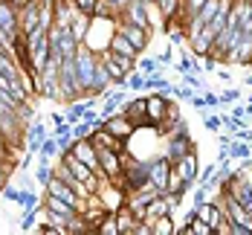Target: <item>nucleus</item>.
<instances>
[{
	"instance_id": "obj_1",
	"label": "nucleus",
	"mask_w": 252,
	"mask_h": 235,
	"mask_svg": "<svg viewBox=\"0 0 252 235\" xmlns=\"http://www.w3.org/2000/svg\"><path fill=\"white\" fill-rule=\"evenodd\" d=\"M116 21H119V18H99V15H93V18H90V29H87V35H84L81 44L90 52H96V55L107 52L110 38H113V32H116Z\"/></svg>"
},
{
	"instance_id": "obj_2",
	"label": "nucleus",
	"mask_w": 252,
	"mask_h": 235,
	"mask_svg": "<svg viewBox=\"0 0 252 235\" xmlns=\"http://www.w3.org/2000/svg\"><path fill=\"white\" fill-rule=\"evenodd\" d=\"M93 198L99 201V206L104 209V212H119V209L127 203V189L122 183L101 177L99 186H96V192H93Z\"/></svg>"
},
{
	"instance_id": "obj_3",
	"label": "nucleus",
	"mask_w": 252,
	"mask_h": 235,
	"mask_svg": "<svg viewBox=\"0 0 252 235\" xmlns=\"http://www.w3.org/2000/svg\"><path fill=\"white\" fill-rule=\"evenodd\" d=\"M73 61H76V76H78L81 90H84V93H90L93 78H96V70H99V55H96V52H90L84 44H78Z\"/></svg>"
},
{
	"instance_id": "obj_4",
	"label": "nucleus",
	"mask_w": 252,
	"mask_h": 235,
	"mask_svg": "<svg viewBox=\"0 0 252 235\" xmlns=\"http://www.w3.org/2000/svg\"><path fill=\"white\" fill-rule=\"evenodd\" d=\"M58 87H61V99H64V102H73V99H78V96L84 93V90H81V84H78L73 55H70V58H64V61H61V67H58Z\"/></svg>"
},
{
	"instance_id": "obj_5",
	"label": "nucleus",
	"mask_w": 252,
	"mask_h": 235,
	"mask_svg": "<svg viewBox=\"0 0 252 235\" xmlns=\"http://www.w3.org/2000/svg\"><path fill=\"white\" fill-rule=\"evenodd\" d=\"M194 148V142H191V134H189V128H183V131H177V134H168L165 136V145H162V157L174 166L177 160L183 154H189Z\"/></svg>"
},
{
	"instance_id": "obj_6",
	"label": "nucleus",
	"mask_w": 252,
	"mask_h": 235,
	"mask_svg": "<svg viewBox=\"0 0 252 235\" xmlns=\"http://www.w3.org/2000/svg\"><path fill=\"white\" fill-rule=\"evenodd\" d=\"M125 160H127V151L119 154L113 148H99V174L107 177V180H119L122 171H125Z\"/></svg>"
},
{
	"instance_id": "obj_7",
	"label": "nucleus",
	"mask_w": 252,
	"mask_h": 235,
	"mask_svg": "<svg viewBox=\"0 0 252 235\" xmlns=\"http://www.w3.org/2000/svg\"><path fill=\"white\" fill-rule=\"evenodd\" d=\"M168 180H171V163L165 160V157H151V163H148V186H151L154 192H165L168 189Z\"/></svg>"
},
{
	"instance_id": "obj_8",
	"label": "nucleus",
	"mask_w": 252,
	"mask_h": 235,
	"mask_svg": "<svg viewBox=\"0 0 252 235\" xmlns=\"http://www.w3.org/2000/svg\"><path fill=\"white\" fill-rule=\"evenodd\" d=\"M119 21L151 29V3H145V0H127L125 9L119 12Z\"/></svg>"
},
{
	"instance_id": "obj_9",
	"label": "nucleus",
	"mask_w": 252,
	"mask_h": 235,
	"mask_svg": "<svg viewBox=\"0 0 252 235\" xmlns=\"http://www.w3.org/2000/svg\"><path fill=\"white\" fill-rule=\"evenodd\" d=\"M70 154L81 160V163H87L93 171H99V148H96V142L90 139V136H81V139H73V145H70Z\"/></svg>"
},
{
	"instance_id": "obj_10",
	"label": "nucleus",
	"mask_w": 252,
	"mask_h": 235,
	"mask_svg": "<svg viewBox=\"0 0 252 235\" xmlns=\"http://www.w3.org/2000/svg\"><path fill=\"white\" fill-rule=\"evenodd\" d=\"M47 192H50V195H55V198H61V201H67V203H73L78 212H81V209H84V203H87V201H81V198H78V192L73 189V183H70V180H61V177H55V174H52V180L47 183Z\"/></svg>"
},
{
	"instance_id": "obj_11",
	"label": "nucleus",
	"mask_w": 252,
	"mask_h": 235,
	"mask_svg": "<svg viewBox=\"0 0 252 235\" xmlns=\"http://www.w3.org/2000/svg\"><path fill=\"white\" fill-rule=\"evenodd\" d=\"M116 32H119V35H125V38L139 52L145 50V47H148V41H151V29L136 26V24H127V21H116Z\"/></svg>"
},
{
	"instance_id": "obj_12",
	"label": "nucleus",
	"mask_w": 252,
	"mask_h": 235,
	"mask_svg": "<svg viewBox=\"0 0 252 235\" xmlns=\"http://www.w3.org/2000/svg\"><path fill=\"white\" fill-rule=\"evenodd\" d=\"M38 24H41V0H26L18 9V26H21L24 35H29Z\"/></svg>"
},
{
	"instance_id": "obj_13",
	"label": "nucleus",
	"mask_w": 252,
	"mask_h": 235,
	"mask_svg": "<svg viewBox=\"0 0 252 235\" xmlns=\"http://www.w3.org/2000/svg\"><path fill=\"white\" fill-rule=\"evenodd\" d=\"M165 107H168V96H162V93L145 96V116H148V125H151V128H159V125H162Z\"/></svg>"
},
{
	"instance_id": "obj_14",
	"label": "nucleus",
	"mask_w": 252,
	"mask_h": 235,
	"mask_svg": "<svg viewBox=\"0 0 252 235\" xmlns=\"http://www.w3.org/2000/svg\"><path fill=\"white\" fill-rule=\"evenodd\" d=\"M90 139L96 142V148H113V151H119V154H125L127 151V139H122V136H113L107 128H93L90 131Z\"/></svg>"
},
{
	"instance_id": "obj_15",
	"label": "nucleus",
	"mask_w": 252,
	"mask_h": 235,
	"mask_svg": "<svg viewBox=\"0 0 252 235\" xmlns=\"http://www.w3.org/2000/svg\"><path fill=\"white\" fill-rule=\"evenodd\" d=\"M101 128H107L113 136H122V139H130V134L136 131V125L127 119L125 113H113L107 119H101Z\"/></svg>"
},
{
	"instance_id": "obj_16",
	"label": "nucleus",
	"mask_w": 252,
	"mask_h": 235,
	"mask_svg": "<svg viewBox=\"0 0 252 235\" xmlns=\"http://www.w3.org/2000/svg\"><path fill=\"white\" fill-rule=\"evenodd\" d=\"M41 203L47 206L50 215L61 218V221H70L73 215H78V209L73 206V203H67V201H61V198H55V195H50V192H44V201H41Z\"/></svg>"
},
{
	"instance_id": "obj_17",
	"label": "nucleus",
	"mask_w": 252,
	"mask_h": 235,
	"mask_svg": "<svg viewBox=\"0 0 252 235\" xmlns=\"http://www.w3.org/2000/svg\"><path fill=\"white\" fill-rule=\"evenodd\" d=\"M177 174H180V180H197V174H200V163H197V154H194V148L189 151V154H183L177 160L174 166Z\"/></svg>"
},
{
	"instance_id": "obj_18",
	"label": "nucleus",
	"mask_w": 252,
	"mask_h": 235,
	"mask_svg": "<svg viewBox=\"0 0 252 235\" xmlns=\"http://www.w3.org/2000/svg\"><path fill=\"white\" fill-rule=\"evenodd\" d=\"M122 113H125L127 119L136 125V128H148V116H145V99L139 96V99H125L122 104Z\"/></svg>"
},
{
	"instance_id": "obj_19",
	"label": "nucleus",
	"mask_w": 252,
	"mask_h": 235,
	"mask_svg": "<svg viewBox=\"0 0 252 235\" xmlns=\"http://www.w3.org/2000/svg\"><path fill=\"white\" fill-rule=\"evenodd\" d=\"M44 136H47V125H44V122H35V119H32V122L26 125V134H24V139H26V151L38 154V148H41Z\"/></svg>"
},
{
	"instance_id": "obj_20",
	"label": "nucleus",
	"mask_w": 252,
	"mask_h": 235,
	"mask_svg": "<svg viewBox=\"0 0 252 235\" xmlns=\"http://www.w3.org/2000/svg\"><path fill=\"white\" fill-rule=\"evenodd\" d=\"M0 26L9 29L12 35L21 32V26H18V6L12 0H0Z\"/></svg>"
},
{
	"instance_id": "obj_21",
	"label": "nucleus",
	"mask_w": 252,
	"mask_h": 235,
	"mask_svg": "<svg viewBox=\"0 0 252 235\" xmlns=\"http://www.w3.org/2000/svg\"><path fill=\"white\" fill-rule=\"evenodd\" d=\"M110 52H116V55H125V58H139V50L127 41L125 35H119V32H113V38H110V47H107Z\"/></svg>"
},
{
	"instance_id": "obj_22",
	"label": "nucleus",
	"mask_w": 252,
	"mask_h": 235,
	"mask_svg": "<svg viewBox=\"0 0 252 235\" xmlns=\"http://www.w3.org/2000/svg\"><path fill=\"white\" fill-rule=\"evenodd\" d=\"M145 90L162 93V96H171V81L162 76V73H154V76H145Z\"/></svg>"
},
{
	"instance_id": "obj_23",
	"label": "nucleus",
	"mask_w": 252,
	"mask_h": 235,
	"mask_svg": "<svg viewBox=\"0 0 252 235\" xmlns=\"http://www.w3.org/2000/svg\"><path fill=\"white\" fill-rule=\"evenodd\" d=\"M174 221H171V215H159V218H154L151 221V235H174Z\"/></svg>"
},
{
	"instance_id": "obj_24",
	"label": "nucleus",
	"mask_w": 252,
	"mask_h": 235,
	"mask_svg": "<svg viewBox=\"0 0 252 235\" xmlns=\"http://www.w3.org/2000/svg\"><path fill=\"white\" fill-rule=\"evenodd\" d=\"M90 18H93V15L76 12V18H73V24H70V32L76 35L78 41H84V35H87V29H90Z\"/></svg>"
},
{
	"instance_id": "obj_25",
	"label": "nucleus",
	"mask_w": 252,
	"mask_h": 235,
	"mask_svg": "<svg viewBox=\"0 0 252 235\" xmlns=\"http://www.w3.org/2000/svg\"><path fill=\"white\" fill-rule=\"evenodd\" d=\"M15 206L21 209H41V198H38V192L35 189H21V195H18V203Z\"/></svg>"
},
{
	"instance_id": "obj_26",
	"label": "nucleus",
	"mask_w": 252,
	"mask_h": 235,
	"mask_svg": "<svg viewBox=\"0 0 252 235\" xmlns=\"http://www.w3.org/2000/svg\"><path fill=\"white\" fill-rule=\"evenodd\" d=\"M133 67H136L142 76H154V73H159V70H162V67H159V61H157V58H151V55H139Z\"/></svg>"
},
{
	"instance_id": "obj_27",
	"label": "nucleus",
	"mask_w": 252,
	"mask_h": 235,
	"mask_svg": "<svg viewBox=\"0 0 252 235\" xmlns=\"http://www.w3.org/2000/svg\"><path fill=\"white\" fill-rule=\"evenodd\" d=\"M96 233H99V235H122V233H119V224H116V215H113V212H107L99 224H96Z\"/></svg>"
},
{
	"instance_id": "obj_28",
	"label": "nucleus",
	"mask_w": 252,
	"mask_h": 235,
	"mask_svg": "<svg viewBox=\"0 0 252 235\" xmlns=\"http://www.w3.org/2000/svg\"><path fill=\"white\" fill-rule=\"evenodd\" d=\"M55 154H58V142H55V136H44V142H41V148H38V163H50Z\"/></svg>"
},
{
	"instance_id": "obj_29",
	"label": "nucleus",
	"mask_w": 252,
	"mask_h": 235,
	"mask_svg": "<svg viewBox=\"0 0 252 235\" xmlns=\"http://www.w3.org/2000/svg\"><path fill=\"white\" fill-rule=\"evenodd\" d=\"M177 73L183 76V73H203V64H197V58L194 55H180V61H177Z\"/></svg>"
},
{
	"instance_id": "obj_30",
	"label": "nucleus",
	"mask_w": 252,
	"mask_h": 235,
	"mask_svg": "<svg viewBox=\"0 0 252 235\" xmlns=\"http://www.w3.org/2000/svg\"><path fill=\"white\" fill-rule=\"evenodd\" d=\"M226 148H229V157H232V160H244V157H250V142L232 139V142H229Z\"/></svg>"
},
{
	"instance_id": "obj_31",
	"label": "nucleus",
	"mask_w": 252,
	"mask_h": 235,
	"mask_svg": "<svg viewBox=\"0 0 252 235\" xmlns=\"http://www.w3.org/2000/svg\"><path fill=\"white\" fill-rule=\"evenodd\" d=\"M52 174H55V171H52V163H38V171H35V183L47 189V183L52 180Z\"/></svg>"
},
{
	"instance_id": "obj_32",
	"label": "nucleus",
	"mask_w": 252,
	"mask_h": 235,
	"mask_svg": "<svg viewBox=\"0 0 252 235\" xmlns=\"http://www.w3.org/2000/svg\"><path fill=\"white\" fill-rule=\"evenodd\" d=\"M35 221H38V209H24V215H21V221H18V227H21L24 233H32V227H35Z\"/></svg>"
},
{
	"instance_id": "obj_33",
	"label": "nucleus",
	"mask_w": 252,
	"mask_h": 235,
	"mask_svg": "<svg viewBox=\"0 0 252 235\" xmlns=\"http://www.w3.org/2000/svg\"><path fill=\"white\" fill-rule=\"evenodd\" d=\"M125 84H127V90H145V76L139 70H130L125 78Z\"/></svg>"
},
{
	"instance_id": "obj_34",
	"label": "nucleus",
	"mask_w": 252,
	"mask_h": 235,
	"mask_svg": "<svg viewBox=\"0 0 252 235\" xmlns=\"http://www.w3.org/2000/svg\"><path fill=\"white\" fill-rule=\"evenodd\" d=\"M18 195H21V189H18V186H12V183H6V186L0 189V198H3L6 203H18Z\"/></svg>"
},
{
	"instance_id": "obj_35",
	"label": "nucleus",
	"mask_w": 252,
	"mask_h": 235,
	"mask_svg": "<svg viewBox=\"0 0 252 235\" xmlns=\"http://www.w3.org/2000/svg\"><path fill=\"white\" fill-rule=\"evenodd\" d=\"M203 128L206 131H220V113H203Z\"/></svg>"
},
{
	"instance_id": "obj_36",
	"label": "nucleus",
	"mask_w": 252,
	"mask_h": 235,
	"mask_svg": "<svg viewBox=\"0 0 252 235\" xmlns=\"http://www.w3.org/2000/svg\"><path fill=\"white\" fill-rule=\"evenodd\" d=\"M180 84H186V87H194V90H203L200 73H183V81H180Z\"/></svg>"
},
{
	"instance_id": "obj_37",
	"label": "nucleus",
	"mask_w": 252,
	"mask_h": 235,
	"mask_svg": "<svg viewBox=\"0 0 252 235\" xmlns=\"http://www.w3.org/2000/svg\"><path fill=\"white\" fill-rule=\"evenodd\" d=\"M73 3H76L78 12H84V15H96V3H99V0H73Z\"/></svg>"
},
{
	"instance_id": "obj_38",
	"label": "nucleus",
	"mask_w": 252,
	"mask_h": 235,
	"mask_svg": "<svg viewBox=\"0 0 252 235\" xmlns=\"http://www.w3.org/2000/svg\"><path fill=\"white\" fill-rule=\"evenodd\" d=\"M241 96H244L241 90H223V93H220V104H232V102H241Z\"/></svg>"
},
{
	"instance_id": "obj_39",
	"label": "nucleus",
	"mask_w": 252,
	"mask_h": 235,
	"mask_svg": "<svg viewBox=\"0 0 252 235\" xmlns=\"http://www.w3.org/2000/svg\"><path fill=\"white\" fill-rule=\"evenodd\" d=\"M154 58L159 61V67H162V64H171V61H174V50H171V47H165V50L159 52V55H154Z\"/></svg>"
},
{
	"instance_id": "obj_40",
	"label": "nucleus",
	"mask_w": 252,
	"mask_h": 235,
	"mask_svg": "<svg viewBox=\"0 0 252 235\" xmlns=\"http://www.w3.org/2000/svg\"><path fill=\"white\" fill-rule=\"evenodd\" d=\"M229 116H238V119H247V104L241 102H232V113Z\"/></svg>"
},
{
	"instance_id": "obj_41",
	"label": "nucleus",
	"mask_w": 252,
	"mask_h": 235,
	"mask_svg": "<svg viewBox=\"0 0 252 235\" xmlns=\"http://www.w3.org/2000/svg\"><path fill=\"white\" fill-rule=\"evenodd\" d=\"M203 99H206V107H218L220 104V96L218 93H209V90H203Z\"/></svg>"
},
{
	"instance_id": "obj_42",
	"label": "nucleus",
	"mask_w": 252,
	"mask_h": 235,
	"mask_svg": "<svg viewBox=\"0 0 252 235\" xmlns=\"http://www.w3.org/2000/svg\"><path fill=\"white\" fill-rule=\"evenodd\" d=\"M189 102H191V107H194V110H206V99H203V93H200V96L194 93V96H191Z\"/></svg>"
},
{
	"instance_id": "obj_43",
	"label": "nucleus",
	"mask_w": 252,
	"mask_h": 235,
	"mask_svg": "<svg viewBox=\"0 0 252 235\" xmlns=\"http://www.w3.org/2000/svg\"><path fill=\"white\" fill-rule=\"evenodd\" d=\"M35 186H38V183H35V177H29V174L24 171V180H21V189H35Z\"/></svg>"
},
{
	"instance_id": "obj_44",
	"label": "nucleus",
	"mask_w": 252,
	"mask_h": 235,
	"mask_svg": "<svg viewBox=\"0 0 252 235\" xmlns=\"http://www.w3.org/2000/svg\"><path fill=\"white\" fill-rule=\"evenodd\" d=\"M107 3H110V6H113V12L119 15V12L125 9V3H127V0H107Z\"/></svg>"
},
{
	"instance_id": "obj_45",
	"label": "nucleus",
	"mask_w": 252,
	"mask_h": 235,
	"mask_svg": "<svg viewBox=\"0 0 252 235\" xmlns=\"http://www.w3.org/2000/svg\"><path fill=\"white\" fill-rule=\"evenodd\" d=\"M218 76L223 78V81H232V73H229V70H220V73H218Z\"/></svg>"
},
{
	"instance_id": "obj_46",
	"label": "nucleus",
	"mask_w": 252,
	"mask_h": 235,
	"mask_svg": "<svg viewBox=\"0 0 252 235\" xmlns=\"http://www.w3.org/2000/svg\"><path fill=\"white\" fill-rule=\"evenodd\" d=\"M244 84H247V87H252V73H247V76H244Z\"/></svg>"
},
{
	"instance_id": "obj_47",
	"label": "nucleus",
	"mask_w": 252,
	"mask_h": 235,
	"mask_svg": "<svg viewBox=\"0 0 252 235\" xmlns=\"http://www.w3.org/2000/svg\"><path fill=\"white\" fill-rule=\"evenodd\" d=\"M247 104H252V93H250V96H247Z\"/></svg>"
},
{
	"instance_id": "obj_48",
	"label": "nucleus",
	"mask_w": 252,
	"mask_h": 235,
	"mask_svg": "<svg viewBox=\"0 0 252 235\" xmlns=\"http://www.w3.org/2000/svg\"><path fill=\"white\" fill-rule=\"evenodd\" d=\"M244 3H252V0H244Z\"/></svg>"
},
{
	"instance_id": "obj_49",
	"label": "nucleus",
	"mask_w": 252,
	"mask_h": 235,
	"mask_svg": "<svg viewBox=\"0 0 252 235\" xmlns=\"http://www.w3.org/2000/svg\"><path fill=\"white\" fill-rule=\"evenodd\" d=\"M250 145H252V142H250Z\"/></svg>"
}]
</instances>
